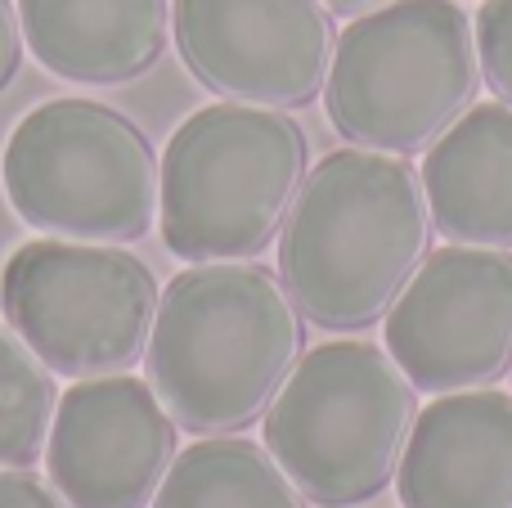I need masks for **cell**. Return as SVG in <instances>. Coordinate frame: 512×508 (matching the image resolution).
Instances as JSON below:
<instances>
[{
  "instance_id": "obj_1",
  "label": "cell",
  "mask_w": 512,
  "mask_h": 508,
  "mask_svg": "<svg viewBox=\"0 0 512 508\" xmlns=\"http://www.w3.org/2000/svg\"><path fill=\"white\" fill-rule=\"evenodd\" d=\"M144 356L176 428L234 437L265 419L306 356V315L274 270L198 261L162 288Z\"/></svg>"
},
{
  "instance_id": "obj_2",
  "label": "cell",
  "mask_w": 512,
  "mask_h": 508,
  "mask_svg": "<svg viewBox=\"0 0 512 508\" xmlns=\"http://www.w3.org/2000/svg\"><path fill=\"white\" fill-rule=\"evenodd\" d=\"M432 212L400 153L337 149L306 171L279 230V275L297 311L328 333L378 324L423 266Z\"/></svg>"
},
{
  "instance_id": "obj_3",
  "label": "cell",
  "mask_w": 512,
  "mask_h": 508,
  "mask_svg": "<svg viewBox=\"0 0 512 508\" xmlns=\"http://www.w3.org/2000/svg\"><path fill=\"white\" fill-rule=\"evenodd\" d=\"M310 171L283 108L212 104L176 126L158 167V230L185 261H248L279 239Z\"/></svg>"
},
{
  "instance_id": "obj_4",
  "label": "cell",
  "mask_w": 512,
  "mask_h": 508,
  "mask_svg": "<svg viewBox=\"0 0 512 508\" xmlns=\"http://www.w3.org/2000/svg\"><path fill=\"white\" fill-rule=\"evenodd\" d=\"M328 122L378 153H427L481 90L472 18L454 0H391L333 45Z\"/></svg>"
},
{
  "instance_id": "obj_5",
  "label": "cell",
  "mask_w": 512,
  "mask_h": 508,
  "mask_svg": "<svg viewBox=\"0 0 512 508\" xmlns=\"http://www.w3.org/2000/svg\"><path fill=\"white\" fill-rule=\"evenodd\" d=\"M418 387L369 342L306 351L265 410V450L319 508L369 504L396 482Z\"/></svg>"
},
{
  "instance_id": "obj_6",
  "label": "cell",
  "mask_w": 512,
  "mask_h": 508,
  "mask_svg": "<svg viewBox=\"0 0 512 508\" xmlns=\"http://www.w3.org/2000/svg\"><path fill=\"white\" fill-rule=\"evenodd\" d=\"M9 207L32 230L131 243L158 216V158L131 117L90 99H50L14 126L0 158Z\"/></svg>"
},
{
  "instance_id": "obj_7",
  "label": "cell",
  "mask_w": 512,
  "mask_h": 508,
  "mask_svg": "<svg viewBox=\"0 0 512 508\" xmlns=\"http://www.w3.org/2000/svg\"><path fill=\"white\" fill-rule=\"evenodd\" d=\"M158 279L140 257L104 243H23L0 275L5 324L63 378L126 374L144 360Z\"/></svg>"
},
{
  "instance_id": "obj_8",
  "label": "cell",
  "mask_w": 512,
  "mask_h": 508,
  "mask_svg": "<svg viewBox=\"0 0 512 508\" xmlns=\"http://www.w3.org/2000/svg\"><path fill=\"white\" fill-rule=\"evenodd\" d=\"M387 351L418 392L490 387L512 365V248L427 252L391 311Z\"/></svg>"
},
{
  "instance_id": "obj_9",
  "label": "cell",
  "mask_w": 512,
  "mask_h": 508,
  "mask_svg": "<svg viewBox=\"0 0 512 508\" xmlns=\"http://www.w3.org/2000/svg\"><path fill=\"white\" fill-rule=\"evenodd\" d=\"M180 59L212 95L261 108H306L333 63L324 0H171Z\"/></svg>"
},
{
  "instance_id": "obj_10",
  "label": "cell",
  "mask_w": 512,
  "mask_h": 508,
  "mask_svg": "<svg viewBox=\"0 0 512 508\" xmlns=\"http://www.w3.org/2000/svg\"><path fill=\"white\" fill-rule=\"evenodd\" d=\"M176 455V419L131 374L68 387L45 437L50 486L68 508H149Z\"/></svg>"
},
{
  "instance_id": "obj_11",
  "label": "cell",
  "mask_w": 512,
  "mask_h": 508,
  "mask_svg": "<svg viewBox=\"0 0 512 508\" xmlns=\"http://www.w3.org/2000/svg\"><path fill=\"white\" fill-rule=\"evenodd\" d=\"M405 508H512V396L445 392L418 410L396 468Z\"/></svg>"
},
{
  "instance_id": "obj_12",
  "label": "cell",
  "mask_w": 512,
  "mask_h": 508,
  "mask_svg": "<svg viewBox=\"0 0 512 508\" xmlns=\"http://www.w3.org/2000/svg\"><path fill=\"white\" fill-rule=\"evenodd\" d=\"M18 23L54 77L122 86L162 59L171 0H18Z\"/></svg>"
},
{
  "instance_id": "obj_13",
  "label": "cell",
  "mask_w": 512,
  "mask_h": 508,
  "mask_svg": "<svg viewBox=\"0 0 512 508\" xmlns=\"http://www.w3.org/2000/svg\"><path fill=\"white\" fill-rule=\"evenodd\" d=\"M418 180L450 243L512 248V108L472 104L427 149Z\"/></svg>"
},
{
  "instance_id": "obj_14",
  "label": "cell",
  "mask_w": 512,
  "mask_h": 508,
  "mask_svg": "<svg viewBox=\"0 0 512 508\" xmlns=\"http://www.w3.org/2000/svg\"><path fill=\"white\" fill-rule=\"evenodd\" d=\"M153 508H310L279 459L243 437H207L176 455Z\"/></svg>"
},
{
  "instance_id": "obj_15",
  "label": "cell",
  "mask_w": 512,
  "mask_h": 508,
  "mask_svg": "<svg viewBox=\"0 0 512 508\" xmlns=\"http://www.w3.org/2000/svg\"><path fill=\"white\" fill-rule=\"evenodd\" d=\"M59 387L54 374L9 324H0V468H27L50 437Z\"/></svg>"
},
{
  "instance_id": "obj_16",
  "label": "cell",
  "mask_w": 512,
  "mask_h": 508,
  "mask_svg": "<svg viewBox=\"0 0 512 508\" xmlns=\"http://www.w3.org/2000/svg\"><path fill=\"white\" fill-rule=\"evenodd\" d=\"M477 59L481 77L512 108V0H486L477 9Z\"/></svg>"
},
{
  "instance_id": "obj_17",
  "label": "cell",
  "mask_w": 512,
  "mask_h": 508,
  "mask_svg": "<svg viewBox=\"0 0 512 508\" xmlns=\"http://www.w3.org/2000/svg\"><path fill=\"white\" fill-rule=\"evenodd\" d=\"M0 508H68V504L41 477L23 473V468H0Z\"/></svg>"
},
{
  "instance_id": "obj_18",
  "label": "cell",
  "mask_w": 512,
  "mask_h": 508,
  "mask_svg": "<svg viewBox=\"0 0 512 508\" xmlns=\"http://www.w3.org/2000/svg\"><path fill=\"white\" fill-rule=\"evenodd\" d=\"M18 63H23V23L14 0H0V90L18 77Z\"/></svg>"
},
{
  "instance_id": "obj_19",
  "label": "cell",
  "mask_w": 512,
  "mask_h": 508,
  "mask_svg": "<svg viewBox=\"0 0 512 508\" xmlns=\"http://www.w3.org/2000/svg\"><path fill=\"white\" fill-rule=\"evenodd\" d=\"M382 5H391V0H324L328 14H342V18H360V14H369V9H382Z\"/></svg>"
}]
</instances>
